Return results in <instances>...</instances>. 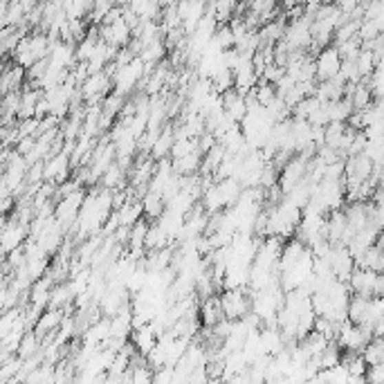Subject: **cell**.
<instances>
[{"label": "cell", "instance_id": "cell-1", "mask_svg": "<svg viewBox=\"0 0 384 384\" xmlns=\"http://www.w3.org/2000/svg\"><path fill=\"white\" fill-rule=\"evenodd\" d=\"M346 286L353 295H364V297H382L384 281L382 272H375L369 268H353V272L346 279Z\"/></svg>", "mask_w": 384, "mask_h": 384}, {"label": "cell", "instance_id": "cell-2", "mask_svg": "<svg viewBox=\"0 0 384 384\" xmlns=\"http://www.w3.org/2000/svg\"><path fill=\"white\" fill-rule=\"evenodd\" d=\"M144 70H147V63H144L140 56H135L128 63H124L122 67H117L115 79H113L117 95L124 97V95H128V92H133V88L140 83V79L144 76Z\"/></svg>", "mask_w": 384, "mask_h": 384}, {"label": "cell", "instance_id": "cell-3", "mask_svg": "<svg viewBox=\"0 0 384 384\" xmlns=\"http://www.w3.org/2000/svg\"><path fill=\"white\" fill-rule=\"evenodd\" d=\"M81 202H83V191L81 189H72L61 195V202L56 204L54 209V216H56V223L61 225V229L70 227L76 216H79V209H81Z\"/></svg>", "mask_w": 384, "mask_h": 384}, {"label": "cell", "instance_id": "cell-4", "mask_svg": "<svg viewBox=\"0 0 384 384\" xmlns=\"http://www.w3.org/2000/svg\"><path fill=\"white\" fill-rule=\"evenodd\" d=\"M250 299L245 297V292H241V288H229L227 292L220 297V308H223V314L227 319H241L250 312Z\"/></svg>", "mask_w": 384, "mask_h": 384}, {"label": "cell", "instance_id": "cell-5", "mask_svg": "<svg viewBox=\"0 0 384 384\" xmlns=\"http://www.w3.org/2000/svg\"><path fill=\"white\" fill-rule=\"evenodd\" d=\"M339 67H341V54L337 47H323L317 61H314V76H317L319 81H328V79H335L339 74Z\"/></svg>", "mask_w": 384, "mask_h": 384}, {"label": "cell", "instance_id": "cell-6", "mask_svg": "<svg viewBox=\"0 0 384 384\" xmlns=\"http://www.w3.org/2000/svg\"><path fill=\"white\" fill-rule=\"evenodd\" d=\"M67 169H70V153H56L43 164V180L47 182H63L67 178Z\"/></svg>", "mask_w": 384, "mask_h": 384}, {"label": "cell", "instance_id": "cell-7", "mask_svg": "<svg viewBox=\"0 0 384 384\" xmlns=\"http://www.w3.org/2000/svg\"><path fill=\"white\" fill-rule=\"evenodd\" d=\"M25 85V67L19 63L7 65L3 72H0V95H7V92H19Z\"/></svg>", "mask_w": 384, "mask_h": 384}, {"label": "cell", "instance_id": "cell-8", "mask_svg": "<svg viewBox=\"0 0 384 384\" xmlns=\"http://www.w3.org/2000/svg\"><path fill=\"white\" fill-rule=\"evenodd\" d=\"M28 234L23 223H10L0 229V252H12L16 247H21V241Z\"/></svg>", "mask_w": 384, "mask_h": 384}, {"label": "cell", "instance_id": "cell-9", "mask_svg": "<svg viewBox=\"0 0 384 384\" xmlns=\"http://www.w3.org/2000/svg\"><path fill=\"white\" fill-rule=\"evenodd\" d=\"M220 319H225L223 308H220V297L207 295V297H204L202 306H200V321L207 328H211V326H216Z\"/></svg>", "mask_w": 384, "mask_h": 384}, {"label": "cell", "instance_id": "cell-10", "mask_svg": "<svg viewBox=\"0 0 384 384\" xmlns=\"http://www.w3.org/2000/svg\"><path fill=\"white\" fill-rule=\"evenodd\" d=\"M61 321H63V312L61 308H50L45 310L39 317L36 321V335L39 337H45V335H52L54 330L61 328Z\"/></svg>", "mask_w": 384, "mask_h": 384}, {"label": "cell", "instance_id": "cell-11", "mask_svg": "<svg viewBox=\"0 0 384 384\" xmlns=\"http://www.w3.org/2000/svg\"><path fill=\"white\" fill-rule=\"evenodd\" d=\"M360 353L364 357L366 366L369 364H382L384 362V341H382V337H371Z\"/></svg>", "mask_w": 384, "mask_h": 384}, {"label": "cell", "instance_id": "cell-12", "mask_svg": "<svg viewBox=\"0 0 384 384\" xmlns=\"http://www.w3.org/2000/svg\"><path fill=\"white\" fill-rule=\"evenodd\" d=\"M164 207H167V202H164V198H162V193L149 191L147 198H144L142 211L147 213V216H151V218H160V213L164 211Z\"/></svg>", "mask_w": 384, "mask_h": 384}, {"label": "cell", "instance_id": "cell-13", "mask_svg": "<svg viewBox=\"0 0 384 384\" xmlns=\"http://www.w3.org/2000/svg\"><path fill=\"white\" fill-rule=\"evenodd\" d=\"M36 348H41V337L36 332H28V335H23L19 341V355L23 360H28V357L36 355Z\"/></svg>", "mask_w": 384, "mask_h": 384}, {"label": "cell", "instance_id": "cell-14", "mask_svg": "<svg viewBox=\"0 0 384 384\" xmlns=\"http://www.w3.org/2000/svg\"><path fill=\"white\" fill-rule=\"evenodd\" d=\"M216 14H213V19H216V23L220 21H227L229 19V14H232L234 10V0H216Z\"/></svg>", "mask_w": 384, "mask_h": 384}, {"label": "cell", "instance_id": "cell-15", "mask_svg": "<svg viewBox=\"0 0 384 384\" xmlns=\"http://www.w3.org/2000/svg\"><path fill=\"white\" fill-rule=\"evenodd\" d=\"M173 3H175V0H160V7H171Z\"/></svg>", "mask_w": 384, "mask_h": 384}]
</instances>
